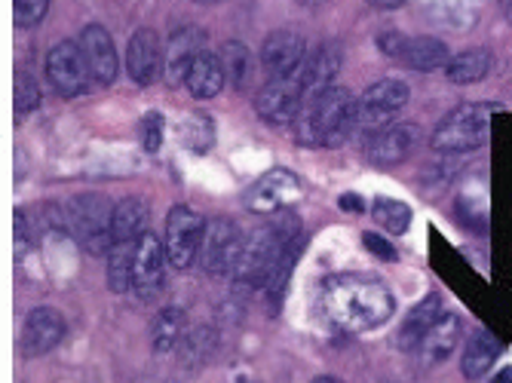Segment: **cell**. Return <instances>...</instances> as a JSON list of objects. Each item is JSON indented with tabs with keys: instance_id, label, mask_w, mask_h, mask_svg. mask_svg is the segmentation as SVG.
<instances>
[{
	"instance_id": "cell-7",
	"label": "cell",
	"mask_w": 512,
	"mask_h": 383,
	"mask_svg": "<svg viewBox=\"0 0 512 383\" xmlns=\"http://www.w3.org/2000/svg\"><path fill=\"white\" fill-rule=\"evenodd\" d=\"M203 233H206V221L191 206H172L166 218V239H163L169 267L188 270L200 258Z\"/></svg>"
},
{
	"instance_id": "cell-31",
	"label": "cell",
	"mask_w": 512,
	"mask_h": 383,
	"mask_svg": "<svg viewBox=\"0 0 512 383\" xmlns=\"http://www.w3.org/2000/svg\"><path fill=\"white\" fill-rule=\"evenodd\" d=\"M40 105V86L28 71H16V114H31Z\"/></svg>"
},
{
	"instance_id": "cell-23",
	"label": "cell",
	"mask_w": 512,
	"mask_h": 383,
	"mask_svg": "<svg viewBox=\"0 0 512 383\" xmlns=\"http://www.w3.org/2000/svg\"><path fill=\"white\" fill-rule=\"evenodd\" d=\"M497 353H500V344L491 331L479 328L473 338L467 341V350H463V359H460V371L467 380H479L491 371V365L497 362Z\"/></svg>"
},
{
	"instance_id": "cell-20",
	"label": "cell",
	"mask_w": 512,
	"mask_h": 383,
	"mask_svg": "<svg viewBox=\"0 0 512 383\" xmlns=\"http://www.w3.org/2000/svg\"><path fill=\"white\" fill-rule=\"evenodd\" d=\"M338 71H341V50L338 46H319V50L307 53V59L301 62L295 77L301 80L304 92H316V89L332 86Z\"/></svg>"
},
{
	"instance_id": "cell-39",
	"label": "cell",
	"mask_w": 512,
	"mask_h": 383,
	"mask_svg": "<svg viewBox=\"0 0 512 383\" xmlns=\"http://www.w3.org/2000/svg\"><path fill=\"white\" fill-rule=\"evenodd\" d=\"M313 383H344V380H338V377H329V374H322V377H316Z\"/></svg>"
},
{
	"instance_id": "cell-2",
	"label": "cell",
	"mask_w": 512,
	"mask_h": 383,
	"mask_svg": "<svg viewBox=\"0 0 512 383\" xmlns=\"http://www.w3.org/2000/svg\"><path fill=\"white\" fill-rule=\"evenodd\" d=\"M359 126V108L350 89L325 86L304 95L295 117V138L304 148H341Z\"/></svg>"
},
{
	"instance_id": "cell-34",
	"label": "cell",
	"mask_w": 512,
	"mask_h": 383,
	"mask_svg": "<svg viewBox=\"0 0 512 383\" xmlns=\"http://www.w3.org/2000/svg\"><path fill=\"white\" fill-rule=\"evenodd\" d=\"M378 43H381V50H384L387 56L402 59V50H405L408 37H405V34H399V31H384V34L378 37Z\"/></svg>"
},
{
	"instance_id": "cell-35",
	"label": "cell",
	"mask_w": 512,
	"mask_h": 383,
	"mask_svg": "<svg viewBox=\"0 0 512 383\" xmlns=\"http://www.w3.org/2000/svg\"><path fill=\"white\" fill-rule=\"evenodd\" d=\"M365 239V246H368V252H375V255H381L384 261H396V249L387 243L384 236H375V233H365L362 236Z\"/></svg>"
},
{
	"instance_id": "cell-32",
	"label": "cell",
	"mask_w": 512,
	"mask_h": 383,
	"mask_svg": "<svg viewBox=\"0 0 512 383\" xmlns=\"http://www.w3.org/2000/svg\"><path fill=\"white\" fill-rule=\"evenodd\" d=\"M46 10H50V0H13V13L19 28H34L43 22Z\"/></svg>"
},
{
	"instance_id": "cell-14",
	"label": "cell",
	"mask_w": 512,
	"mask_h": 383,
	"mask_svg": "<svg viewBox=\"0 0 512 383\" xmlns=\"http://www.w3.org/2000/svg\"><path fill=\"white\" fill-rule=\"evenodd\" d=\"M65 338V316L53 307H37L28 313V319L22 322L19 331V350L28 359L46 356L50 350H56Z\"/></svg>"
},
{
	"instance_id": "cell-28",
	"label": "cell",
	"mask_w": 512,
	"mask_h": 383,
	"mask_svg": "<svg viewBox=\"0 0 512 383\" xmlns=\"http://www.w3.org/2000/svg\"><path fill=\"white\" fill-rule=\"evenodd\" d=\"M221 65L227 74V83L234 89H246V83L252 80V56L240 40H227L221 46Z\"/></svg>"
},
{
	"instance_id": "cell-4",
	"label": "cell",
	"mask_w": 512,
	"mask_h": 383,
	"mask_svg": "<svg viewBox=\"0 0 512 383\" xmlns=\"http://www.w3.org/2000/svg\"><path fill=\"white\" fill-rule=\"evenodd\" d=\"M77 243L89 255H108L114 246V206L102 194H80L68 203L65 215Z\"/></svg>"
},
{
	"instance_id": "cell-38",
	"label": "cell",
	"mask_w": 512,
	"mask_h": 383,
	"mask_svg": "<svg viewBox=\"0 0 512 383\" xmlns=\"http://www.w3.org/2000/svg\"><path fill=\"white\" fill-rule=\"evenodd\" d=\"M491 383H512V365L500 368V371H497V377H494Z\"/></svg>"
},
{
	"instance_id": "cell-18",
	"label": "cell",
	"mask_w": 512,
	"mask_h": 383,
	"mask_svg": "<svg viewBox=\"0 0 512 383\" xmlns=\"http://www.w3.org/2000/svg\"><path fill=\"white\" fill-rule=\"evenodd\" d=\"M304 59H307V46H304V37L295 31H276L261 46V65L273 77L295 74Z\"/></svg>"
},
{
	"instance_id": "cell-21",
	"label": "cell",
	"mask_w": 512,
	"mask_h": 383,
	"mask_svg": "<svg viewBox=\"0 0 512 383\" xmlns=\"http://www.w3.org/2000/svg\"><path fill=\"white\" fill-rule=\"evenodd\" d=\"M457 341H460V319L454 313H442V319L427 331V338L414 353L421 356L424 365H439L457 350Z\"/></svg>"
},
{
	"instance_id": "cell-9",
	"label": "cell",
	"mask_w": 512,
	"mask_h": 383,
	"mask_svg": "<svg viewBox=\"0 0 512 383\" xmlns=\"http://www.w3.org/2000/svg\"><path fill=\"white\" fill-rule=\"evenodd\" d=\"M301 181L295 172L289 169H270L264 172L246 194V206L255 212V215H279L292 209L298 200H301Z\"/></svg>"
},
{
	"instance_id": "cell-29",
	"label": "cell",
	"mask_w": 512,
	"mask_h": 383,
	"mask_svg": "<svg viewBox=\"0 0 512 383\" xmlns=\"http://www.w3.org/2000/svg\"><path fill=\"white\" fill-rule=\"evenodd\" d=\"M132 255L135 243H114L108 258V285L111 292H129L132 289Z\"/></svg>"
},
{
	"instance_id": "cell-33",
	"label": "cell",
	"mask_w": 512,
	"mask_h": 383,
	"mask_svg": "<svg viewBox=\"0 0 512 383\" xmlns=\"http://www.w3.org/2000/svg\"><path fill=\"white\" fill-rule=\"evenodd\" d=\"M163 132H166L163 114H148L142 120V145H145L148 154H157L163 148Z\"/></svg>"
},
{
	"instance_id": "cell-37",
	"label": "cell",
	"mask_w": 512,
	"mask_h": 383,
	"mask_svg": "<svg viewBox=\"0 0 512 383\" xmlns=\"http://www.w3.org/2000/svg\"><path fill=\"white\" fill-rule=\"evenodd\" d=\"M375 7H381V10H396V7H402L405 0H371Z\"/></svg>"
},
{
	"instance_id": "cell-1",
	"label": "cell",
	"mask_w": 512,
	"mask_h": 383,
	"mask_svg": "<svg viewBox=\"0 0 512 383\" xmlns=\"http://www.w3.org/2000/svg\"><path fill=\"white\" fill-rule=\"evenodd\" d=\"M319 310L325 322L344 334L375 331L390 322L396 301L378 276L338 273L319 285Z\"/></svg>"
},
{
	"instance_id": "cell-27",
	"label": "cell",
	"mask_w": 512,
	"mask_h": 383,
	"mask_svg": "<svg viewBox=\"0 0 512 383\" xmlns=\"http://www.w3.org/2000/svg\"><path fill=\"white\" fill-rule=\"evenodd\" d=\"M491 71V53L488 50H467L448 62L445 74L454 86H473L482 83Z\"/></svg>"
},
{
	"instance_id": "cell-6",
	"label": "cell",
	"mask_w": 512,
	"mask_h": 383,
	"mask_svg": "<svg viewBox=\"0 0 512 383\" xmlns=\"http://www.w3.org/2000/svg\"><path fill=\"white\" fill-rule=\"evenodd\" d=\"M408 83L399 80V77H384L378 83H371L359 99H356V108H359V129L365 132H381L390 126V120L408 105Z\"/></svg>"
},
{
	"instance_id": "cell-11",
	"label": "cell",
	"mask_w": 512,
	"mask_h": 383,
	"mask_svg": "<svg viewBox=\"0 0 512 383\" xmlns=\"http://www.w3.org/2000/svg\"><path fill=\"white\" fill-rule=\"evenodd\" d=\"M166 246L157 233H142L135 243V255H132V292H138V298H154L163 289L166 279Z\"/></svg>"
},
{
	"instance_id": "cell-15",
	"label": "cell",
	"mask_w": 512,
	"mask_h": 383,
	"mask_svg": "<svg viewBox=\"0 0 512 383\" xmlns=\"http://www.w3.org/2000/svg\"><path fill=\"white\" fill-rule=\"evenodd\" d=\"M421 138H424V132L417 123H393V126L371 135L368 160L375 166H399L417 151Z\"/></svg>"
},
{
	"instance_id": "cell-10",
	"label": "cell",
	"mask_w": 512,
	"mask_h": 383,
	"mask_svg": "<svg viewBox=\"0 0 512 383\" xmlns=\"http://www.w3.org/2000/svg\"><path fill=\"white\" fill-rule=\"evenodd\" d=\"M46 77H50L53 89L65 99H77L89 89V80H92V71L86 65V56L80 50V43H71V40H62L56 43L50 56H46Z\"/></svg>"
},
{
	"instance_id": "cell-17",
	"label": "cell",
	"mask_w": 512,
	"mask_h": 383,
	"mask_svg": "<svg viewBox=\"0 0 512 383\" xmlns=\"http://www.w3.org/2000/svg\"><path fill=\"white\" fill-rule=\"evenodd\" d=\"M203 46H206V34L197 25H181V28L172 31V37L166 43V74H169V83H184V80H188V71L206 53Z\"/></svg>"
},
{
	"instance_id": "cell-26",
	"label": "cell",
	"mask_w": 512,
	"mask_h": 383,
	"mask_svg": "<svg viewBox=\"0 0 512 383\" xmlns=\"http://www.w3.org/2000/svg\"><path fill=\"white\" fill-rule=\"evenodd\" d=\"M402 62L414 71H436V68H448L451 56H448V46L436 37H408L402 50Z\"/></svg>"
},
{
	"instance_id": "cell-40",
	"label": "cell",
	"mask_w": 512,
	"mask_h": 383,
	"mask_svg": "<svg viewBox=\"0 0 512 383\" xmlns=\"http://www.w3.org/2000/svg\"><path fill=\"white\" fill-rule=\"evenodd\" d=\"M237 383H252V380H237Z\"/></svg>"
},
{
	"instance_id": "cell-22",
	"label": "cell",
	"mask_w": 512,
	"mask_h": 383,
	"mask_svg": "<svg viewBox=\"0 0 512 383\" xmlns=\"http://www.w3.org/2000/svg\"><path fill=\"white\" fill-rule=\"evenodd\" d=\"M224 83H227V74H224L221 56H215V53H203L194 62V68L188 71V80H184V86H188V92L197 102L215 99V95L224 89Z\"/></svg>"
},
{
	"instance_id": "cell-30",
	"label": "cell",
	"mask_w": 512,
	"mask_h": 383,
	"mask_svg": "<svg viewBox=\"0 0 512 383\" xmlns=\"http://www.w3.org/2000/svg\"><path fill=\"white\" fill-rule=\"evenodd\" d=\"M371 218H375L378 227H384L387 233H396V236L411 227V209L390 197H378L371 203Z\"/></svg>"
},
{
	"instance_id": "cell-13",
	"label": "cell",
	"mask_w": 512,
	"mask_h": 383,
	"mask_svg": "<svg viewBox=\"0 0 512 383\" xmlns=\"http://www.w3.org/2000/svg\"><path fill=\"white\" fill-rule=\"evenodd\" d=\"M163 68H166V46L160 43V34L154 28H138L126 46V71L132 83L151 86L160 80Z\"/></svg>"
},
{
	"instance_id": "cell-36",
	"label": "cell",
	"mask_w": 512,
	"mask_h": 383,
	"mask_svg": "<svg viewBox=\"0 0 512 383\" xmlns=\"http://www.w3.org/2000/svg\"><path fill=\"white\" fill-rule=\"evenodd\" d=\"M341 209H350V212H359L362 209V203H359V197H341Z\"/></svg>"
},
{
	"instance_id": "cell-16",
	"label": "cell",
	"mask_w": 512,
	"mask_h": 383,
	"mask_svg": "<svg viewBox=\"0 0 512 383\" xmlns=\"http://www.w3.org/2000/svg\"><path fill=\"white\" fill-rule=\"evenodd\" d=\"M80 50L86 56V65L92 71V80L102 83V86H111L117 80V71H120V59H117V46H114V37L105 31V25H86L80 31Z\"/></svg>"
},
{
	"instance_id": "cell-5",
	"label": "cell",
	"mask_w": 512,
	"mask_h": 383,
	"mask_svg": "<svg viewBox=\"0 0 512 383\" xmlns=\"http://www.w3.org/2000/svg\"><path fill=\"white\" fill-rule=\"evenodd\" d=\"M243 249H246V236L234 221H227V218L206 221L200 264L209 276H234L243 258Z\"/></svg>"
},
{
	"instance_id": "cell-24",
	"label": "cell",
	"mask_w": 512,
	"mask_h": 383,
	"mask_svg": "<svg viewBox=\"0 0 512 383\" xmlns=\"http://www.w3.org/2000/svg\"><path fill=\"white\" fill-rule=\"evenodd\" d=\"M151 209L145 200L126 197L114 206V243H138V236L148 233Z\"/></svg>"
},
{
	"instance_id": "cell-12",
	"label": "cell",
	"mask_w": 512,
	"mask_h": 383,
	"mask_svg": "<svg viewBox=\"0 0 512 383\" xmlns=\"http://www.w3.org/2000/svg\"><path fill=\"white\" fill-rule=\"evenodd\" d=\"M304 86L295 74L289 77H273L255 99V111L264 123L270 126H286L295 123L301 105H304Z\"/></svg>"
},
{
	"instance_id": "cell-3",
	"label": "cell",
	"mask_w": 512,
	"mask_h": 383,
	"mask_svg": "<svg viewBox=\"0 0 512 383\" xmlns=\"http://www.w3.org/2000/svg\"><path fill=\"white\" fill-rule=\"evenodd\" d=\"M301 236L304 233H301V224L295 215H279V218H270L267 224H261L246 239L243 258H240L237 273H234L237 289H252V292L264 289L273 276V270H276V264L283 261V255Z\"/></svg>"
},
{
	"instance_id": "cell-8",
	"label": "cell",
	"mask_w": 512,
	"mask_h": 383,
	"mask_svg": "<svg viewBox=\"0 0 512 383\" xmlns=\"http://www.w3.org/2000/svg\"><path fill=\"white\" fill-rule=\"evenodd\" d=\"M485 123H488L485 108L463 105L436 126L430 141L442 154H467V151H476L485 141Z\"/></svg>"
},
{
	"instance_id": "cell-25",
	"label": "cell",
	"mask_w": 512,
	"mask_h": 383,
	"mask_svg": "<svg viewBox=\"0 0 512 383\" xmlns=\"http://www.w3.org/2000/svg\"><path fill=\"white\" fill-rule=\"evenodd\" d=\"M188 338V316L178 307H166L157 313L154 325H151V347L157 353H172L184 344Z\"/></svg>"
},
{
	"instance_id": "cell-19",
	"label": "cell",
	"mask_w": 512,
	"mask_h": 383,
	"mask_svg": "<svg viewBox=\"0 0 512 383\" xmlns=\"http://www.w3.org/2000/svg\"><path fill=\"white\" fill-rule=\"evenodd\" d=\"M442 298L439 295H427L421 304H417L399 325V334H396V347L405 350V353H414L421 347V341L427 338V331L442 319Z\"/></svg>"
}]
</instances>
